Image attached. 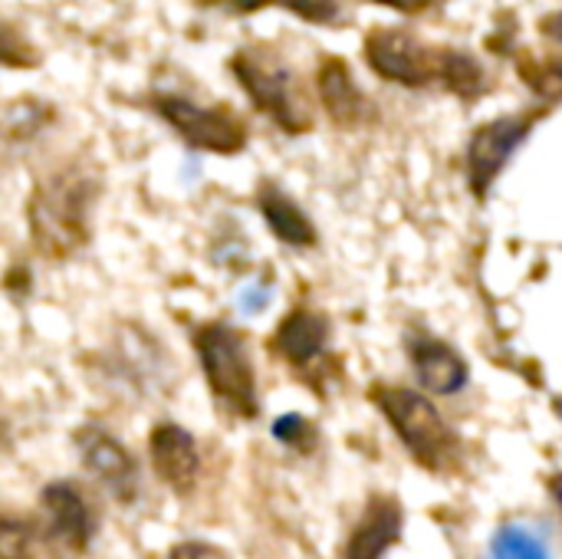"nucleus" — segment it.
Wrapping results in <instances>:
<instances>
[{
  "label": "nucleus",
  "instance_id": "nucleus-9",
  "mask_svg": "<svg viewBox=\"0 0 562 559\" xmlns=\"http://www.w3.org/2000/svg\"><path fill=\"white\" fill-rule=\"evenodd\" d=\"M79 455L89 468V474L119 501H135L138 491V474H135V458L105 432L99 428H82L76 435Z\"/></svg>",
  "mask_w": 562,
  "mask_h": 559
},
{
  "label": "nucleus",
  "instance_id": "nucleus-24",
  "mask_svg": "<svg viewBox=\"0 0 562 559\" xmlns=\"http://www.w3.org/2000/svg\"><path fill=\"white\" fill-rule=\"evenodd\" d=\"M550 494L557 497V504H560V511H562V474H557V478L550 481Z\"/></svg>",
  "mask_w": 562,
  "mask_h": 559
},
{
  "label": "nucleus",
  "instance_id": "nucleus-12",
  "mask_svg": "<svg viewBox=\"0 0 562 559\" xmlns=\"http://www.w3.org/2000/svg\"><path fill=\"white\" fill-rule=\"evenodd\" d=\"M329 343V320L316 310H293L280 320L277 333L270 336V349L296 369L313 366Z\"/></svg>",
  "mask_w": 562,
  "mask_h": 559
},
{
  "label": "nucleus",
  "instance_id": "nucleus-10",
  "mask_svg": "<svg viewBox=\"0 0 562 559\" xmlns=\"http://www.w3.org/2000/svg\"><path fill=\"white\" fill-rule=\"evenodd\" d=\"M148 455L155 465V474L175 491V494H188L198 484L201 474V455L194 438L181 428V425H155L151 438H148Z\"/></svg>",
  "mask_w": 562,
  "mask_h": 559
},
{
  "label": "nucleus",
  "instance_id": "nucleus-2",
  "mask_svg": "<svg viewBox=\"0 0 562 559\" xmlns=\"http://www.w3.org/2000/svg\"><path fill=\"white\" fill-rule=\"evenodd\" d=\"M372 402L402 438L408 455L431 474H451L461 465V441L441 418V412L415 389L385 385L372 389Z\"/></svg>",
  "mask_w": 562,
  "mask_h": 559
},
{
  "label": "nucleus",
  "instance_id": "nucleus-22",
  "mask_svg": "<svg viewBox=\"0 0 562 559\" xmlns=\"http://www.w3.org/2000/svg\"><path fill=\"white\" fill-rule=\"evenodd\" d=\"M382 7H392V10H402V13H422L431 7V0H375Z\"/></svg>",
  "mask_w": 562,
  "mask_h": 559
},
{
  "label": "nucleus",
  "instance_id": "nucleus-3",
  "mask_svg": "<svg viewBox=\"0 0 562 559\" xmlns=\"http://www.w3.org/2000/svg\"><path fill=\"white\" fill-rule=\"evenodd\" d=\"M95 185L79 171H63L43 181L30 198V234L43 257L63 260L86 241Z\"/></svg>",
  "mask_w": 562,
  "mask_h": 559
},
{
  "label": "nucleus",
  "instance_id": "nucleus-5",
  "mask_svg": "<svg viewBox=\"0 0 562 559\" xmlns=\"http://www.w3.org/2000/svg\"><path fill=\"white\" fill-rule=\"evenodd\" d=\"M234 76L240 79L244 92L250 96V102L267 112L280 128H286L290 135H300L313 125V115L306 109V102L296 92V79L286 66L260 56V53H234L231 59Z\"/></svg>",
  "mask_w": 562,
  "mask_h": 559
},
{
  "label": "nucleus",
  "instance_id": "nucleus-1",
  "mask_svg": "<svg viewBox=\"0 0 562 559\" xmlns=\"http://www.w3.org/2000/svg\"><path fill=\"white\" fill-rule=\"evenodd\" d=\"M366 59L382 79L408 89L441 82L461 99L484 92V66L468 49L418 40L405 26H375L366 36Z\"/></svg>",
  "mask_w": 562,
  "mask_h": 559
},
{
  "label": "nucleus",
  "instance_id": "nucleus-6",
  "mask_svg": "<svg viewBox=\"0 0 562 559\" xmlns=\"http://www.w3.org/2000/svg\"><path fill=\"white\" fill-rule=\"evenodd\" d=\"M155 112L194 148L234 155L247 145V125L227 105H198L188 96H155Z\"/></svg>",
  "mask_w": 562,
  "mask_h": 559
},
{
  "label": "nucleus",
  "instance_id": "nucleus-7",
  "mask_svg": "<svg viewBox=\"0 0 562 559\" xmlns=\"http://www.w3.org/2000/svg\"><path fill=\"white\" fill-rule=\"evenodd\" d=\"M540 119H543V109L517 112V115L494 119L474 132L471 148H468V178H471V191L477 198H484L491 191V185L501 175V168L507 165V158L520 148V142L533 132V125Z\"/></svg>",
  "mask_w": 562,
  "mask_h": 559
},
{
  "label": "nucleus",
  "instance_id": "nucleus-8",
  "mask_svg": "<svg viewBox=\"0 0 562 559\" xmlns=\"http://www.w3.org/2000/svg\"><path fill=\"white\" fill-rule=\"evenodd\" d=\"M40 511L46 517V530L59 540V547L66 554L82 557L89 550V544L99 530V517L79 484H72V481L46 484L40 494Z\"/></svg>",
  "mask_w": 562,
  "mask_h": 559
},
{
  "label": "nucleus",
  "instance_id": "nucleus-17",
  "mask_svg": "<svg viewBox=\"0 0 562 559\" xmlns=\"http://www.w3.org/2000/svg\"><path fill=\"white\" fill-rule=\"evenodd\" d=\"M491 559H550V547L537 530L524 524H507L491 544Z\"/></svg>",
  "mask_w": 562,
  "mask_h": 559
},
{
  "label": "nucleus",
  "instance_id": "nucleus-4",
  "mask_svg": "<svg viewBox=\"0 0 562 559\" xmlns=\"http://www.w3.org/2000/svg\"><path fill=\"white\" fill-rule=\"evenodd\" d=\"M194 349L214 399L231 415L254 418L260 412V399L247 336L227 323H207L194 333Z\"/></svg>",
  "mask_w": 562,
  "mask_h": 559
},
{
  "label": "nucleus",
  "instance_id": "nucleus-11",
  "mask_svg": "<svg viewBox=\"0 0 562 559\" xmlns=\"http://www.w3.org/2000/svg\"><path fill=\"white\" fill-rule=\"evenodd\" d=\"M402 524H405V511L398 497L372 494V501L366 504V514L359 517V524L352 527L346 540L342 559H382L398 544Z\"/></svg>",
  "mask_w": 562,
  "mask_h": 559
},
{
  "label": "nucleus",
  "instance_id": "nucleus-13",
  "mask_svg": "<svg viewBox=\"0 0 562 559\" xmlns=\"http://www.w3.org/2000/svg\"><path fill=\"white\" fill-rule=\"evenodd\" d=\"M316 89H319V102L329 112V119L342 128H356L366 122L369 115V99L362 96V89L356 86L349 66L336 56H326L316 76Z\"/></svg>",
  "mask_w": 562,
  "mask_h": 559
},
{
  "label": "nucleus",
  "instance_id": "nucleus-18",
  "mask_svg": "<svg viewBox=\"0 0 562 559\" xmlns=\"http://www.w3.org/2000/svg\"><path fill=\"white\" fill-rule=\"evenodd\" d=\"M237 10H257V7H290L293 13H300L310 23H333L339 13V0H231Z\"/></svg>",
  "mask_w": 562,
  "mask_h": 559
},
{
  "label": "nucleus",
  "instance_id": "nucleus-15",
  "mask_svg": "<svg viewBox=\"0 0 562 559\" xmlns=\"http://www.w3.org/2000/svg\"><path fill=\"white\" fill-rule=\"evenodd\" d=\"M257 204H260V211H263L270 231H273L283 244H293V247H313V244H316V227H313L310 217L300 211V204L290 201L280 188L260 185Z\"/></svg>",
  "mask_w": 562,
  "mask_h": 559
},
{
  "label": "nucleus",
  "instance_id": "nucleus-14",
  "mask_svg": "<svg viewBox=\"0 0 562 559\" xmlns=\"http://www.w3.org/2000/svg\"><path fill=\"white\" fill-rule=\"evenodd\" d=\"M412 366L422 385L435 395H454L468 385V362L441 339L431 336H415L412 346Z\"/></svg>",
  "mask_w": 562,
  "mask_h": 559
},
{
  "label": "nucleus",
  "instance_id": "nucleus-19",
  "mask_svg": "<svg viewBox=\"0 0 562 559\" xmlns=\"http://www.w3.org/2000/svg\"><path fill=\"white\" fill-rule=\"evenodd\" d=\"M520 72L524 79L543 92V96H562V56H553V59H524L520 63Z\"/></svg>",
  "mask_w": 562,
  "mask_h": 559
},
{
  "label": "nucleus",
  "instance_id": "nucleus-20",
  "mask_svg": "<svg viewBox=\"0 0 562 559\" xmlns=\"http://www.w3.org/2000/svg\"><path fill=\"white\" fill-rule=\"evenodd\" d=\"M273 432H277V438H280V441H286V445H293V448H310V445H303V438H313L310 422H306V418H300V415L280 418Z\"/></svg>",
  "mask_w": 562,
  "mask_h": 559
},
{
  "label": "nucleus",
  "instance_id": "nucleus-23",
  "mask_svg": "<svg viewBox=\"0 0 562 559\" xmlns=\"http://www.w3.org/2000/svg\"><path fill=\"white\" fill-rule=\"evenodd\" d=\"M540 30H543V36H550V40H560L562 43V10L560 13H550V16H543V20H540Z\"/></svg>",
  "mask_w": 562,
  "mask_h": 559
},
{
  "label": "nucleus",
  "instance_id": "nucleus-16",
  "mask_svg": "<svg viewBox=\"0 0 562 559\" xmlns=\"http://www.w3.org/2000/svg\"><path fill=\"white\" fill-rule=\"evenodd\" d=\"M59 540L46 530V524L20 521L13 514L3 517L0 554L3 559H59Z\"/></svg>",
  "mask_w": 562,
  "mask_h": 559
},
{
  "label": "nucleus",
  "instance_id": "nucleus-21",
  "mask_svg": "<svg viewBox=\"0 0 562 559\" xmlns=\"http://www.w3.org/2000/svg\"><path fill=\"white\" fill-rule=\"evenodd\" d=\"M165 559H231L221 547L204 544V540H184L178 547H171V554Z\"/></svg>",
  "mask_w": 562,
  "mask_h": 559
}]
</instances>
